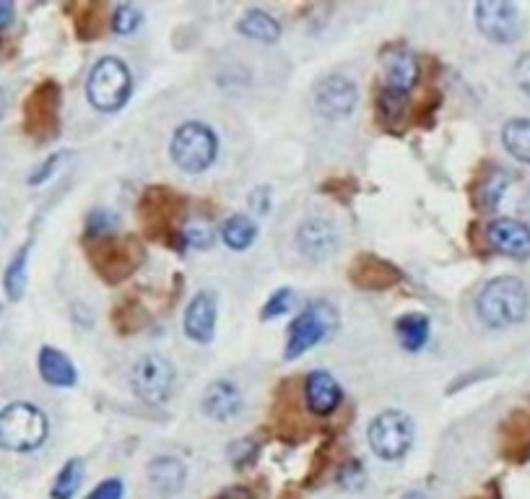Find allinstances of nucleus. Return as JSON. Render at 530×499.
I'll return each mask as SVG.
<instances>
[{"instance_id":"nucleus-10","label":"nucleus","mask_w":530,"mask_h":499,"mask_svg":"<svg viewBox=\"0 0 530 499\" xmlns=\"http://www.w3.org/2000/svg\"><path fill=\"white\" fill-rule=\"evenodd\" d=\"M60 115V89L55 84H42L26 102V128L39 138L55 136Z\"/></svg>"},{"instance_id":"nucleus-2","label":"nucleus","mask_w":530,"mask_h":499,"mask_svg":"<svg viewBox=\"0 0 530 499\" xmlns=\"http://www.w3.org/2000/svg\"><path fill=\"white\" fill-rule=\"evenodd\" d=\"M47 432V416L32 403H11L0 411V448L8 453H32L42 448Z\"/></svg>"},{"instance_id":"nucleus-36","label":"nucleus","mask_w":530,"mask_h":499,"mask_svg":"<svg viewBox=\"0 0 530 499\" xmlns=\"http://www.w3.org/2000/svg\"><path fill=\"white\" fill-rule=\"evenodd\" d=\"M219 499H255V494L247 487H229L219 494Z\"/></svg>"},{"instance_id":"nucleus-17","label":"nucleus","mask_w":530,"mask_h":499,"mask_svg":"<svg viewBox=\"0 0 530 499\" xmlns=\"http://www.w3.org/2000/svg\"><path fill=\"white\" fill-rule=\"evenodd\" d=\"M242 393L240 388L229 380H216L208 385L206 396H203V411L211 416L214 422H234L242 414Z\"/></svg>"},{"instance_id":"nucleus-6","label":"nucleus","mask_w":530,"mask_h":499,"mask_svg":"<svg viewBox=\"0 0 530 499\" xmlns=\"http://www.w3.org/2000/svg\"><path fill=\"white\" fill-rule=\"evenodd\" d=\"M369 448L382 461H401L403 455L411 450L414 442V427L411 419L401 411H382L375 416V422L369 424Z\"/></svg>"},{"instance_id":"nucleus-28","label":"nucleus","mask_w":530,"mask_h":499,"mask_svg":"<svg viewBox=\"0 0 530 499\" xmlns=\"http://www.w3.org/2000/svg\"><path fill=\"white\" fill-rule=\"evenodd\" d=\"M26 260H29V245L21 247L6 268L3 284H6V292L11 299H21L26 289Z\"/></svg>"},{"instance_id":"nucleus-35","label":"nucleus","mask_w":530,"mask_h":499,"mask_svg":"<svg viewBox=\"0 0 530 499\" xmlns=\"http://www.w3.org/2000/svg\"><path fill=\"white\" fill-rule=\"evenodd\" d=\"M515 81H518L520 91H525L530 97V52H525L515 65Z\"/></svg>"},{"instance_id":"nucleus-18","label":"nucleus","mask_w":530,"mask_h":499,"mask_svg":"<svg viewBox=\"0 0 530 499\" xmlns=\"http://www.w3.org/2000/svg\"><path fill=\"white\" fill-rule=\"evenodd\" d=\"M177 206H180V198H177L172 190L151 188L149 193L143 195L141 203V214L143 219H146V227L154 234L175 232V229H172V221H175Z\"/></svg>"},{"instance_id":"nucleus-4","label":"nucleus","mask_w":530,"mask_h":499,"mask_svg":"<svg viewBox=\"0 0 530 499\" xmlns=\"http://www.w3.org/2000/svg\"><path fill=\"white\" fill-rule=\"evenodd\" d=\"M169 151H172V159H175L177 167L190 172V175H198V172H206L216 162L219 138L208 125L185 123L175 130Z\"/></svg>"},{"instance_id":"nucleus-14","label":"nucleus","mask_w":530,"mask_h":499,"mask_svg":"<svg viewBox=\"0 0 530 499\" xmlns=\"http://www.w3.org/2000/svg\"><path fill=\"white\" fill-rule=\"evenodd\" d=\"M297 247L304 258L325 260L336 253L338 232L336 227L325 219H307L297 229Z\"/></svg>"},{"instance_id":"nucleus-34","label":"nucleus","mask_w":530,"mask_h":499,"mask_svg":"<svg viewBox=\"0 0 530 499\" xmlns=\"http://www.w3.org/2000/svg\"><path fill=\"white\" fill-rule=\"evenodd\" d=\"M123 492H125L123 481L107 479V481H102V484H99V487L94 489V492H91L86 499H123Z\"/></svg>"},{"instance_id":"nucleus-30","label":"nucleus","mask_w":530,"mask_h":499,"mask_svg":"<svg viewBox=\"0 0 530 499\" xmlns=\"http://www.w3.org/2000/svg\"><path fill=\"white\" fill-rule=\"evenodd\" d=\"M141 26V13L133 6H120L112 16V29L117 34H133Z\"/></svg>"},{"instance_id":"nucleus-15","label":"nucleus","mask_w":530,"mask_h":499,"mask_svg":"<svg viewBox=\"0 0 530 499\" xmlns=\"http://www.w3.org/2000/svg\"><path fill=\"white\" fill-rule=\"evenodd\" d=\"M304 401L315 416H330L341 406L343 390L330 372L315 370L304 380Z\"/></svg>"},{"instance_id":"nucleus-1","label":"nucleus","mask_w":530,"mask_h":499,"mask_svg":"<svg viewBox=\"0 0 530 499\" xmlns=\"http://www.w3.org/2000/svg\"><path fill=\"white\" fill-rule=\"evenodd\" d=\"M528 289L515 276H499L481 289L476 312L489 328H510L528 315Z\"/></svg>"},{"instance_id":"nucleus-29","label":"nucleus","mask_w":530,"mask_h":499,"mask_svg":"<svg viewBox=\"0 0 530 499\" xmlns=\"http://www.w3.org/2000/svg\"><path fill=\"white\" fill-rule=\"evenodd\" d=\"M291 305H294V292H291V289H278V292H273V297L263 305V315H260V318L263 320L281 318L284 312L291 310Z\"/></svg>"},{"instance_id":"nucleus-12","label":"nucleus","mask_w":530,"mask_h":499,"mask_svg":"<svg viewBox=\"0 0 530 499\" xmlns=\"http://www.w3.org/2000/svg\"><path fill=\"white\" fill-rule=\"evenodd\" d=\"M489 245L512 260L530 258V227L518 219H497L486 227Z\"/></svg>"},{"instance_id":"nucleus-3","label":"nucleus","mask_w":530,"mask_h":499,"mask_svg":"<svg viewBox=\"0 0 530 499\" xmlns=\"http://www.w3.org/2000/svg\"><path fill=\"white\" fill-rule=\"evenodd\" d=\"M133 91V76L128 65L120 58H102L89 73L86 81V94L89 102L102 112H115L128 102Z\"/></svg>"},{"instance_id":"nucleus-9","label":"nucleus","mask_w":530,"mask_h":499,"mask_svg":"<svg viewBox=\"0 0 530 499\" xmlns=\"http://www.w3.org/2000/svg\"><path fill=\"white\" fill-rule=\"evenodd\" d=\"M476 24L497 45H510L520 37V13L507 0H481L476 6Z\"/></svg>"},{"instance_id":"nucleus-13","label":"nucleus","mask_w":530,"mask_h":499,"mask_svg":"<svg viewBox=\"0 0 530 499\" xmlns=\"http://www.w3.org/2000/svg\"><path fill=\"white\" fill-rule=\"evenodd\" d=\"M401 279V271L377 255H359L351 266V281L364 292H385V289L401 284Z\"/></svg>"},{"instance_id":"nucleus-16","label":"nucleus","mask_w":530,"mask_h":499,"mask_svg":"<svg viewBox=\"0 0 530 499\" xmlns=\"http://www.w3.org/2000/svg\"><path fill=\"white\" fill-rule=\"evenodd\" d=\"M419 78V63H416V55L406 47H395L388 52V58L382 63V81H385V89L393 91V94H403L406 97L411 86L416 84Z\"/></svg>"},{"instance_id":"nucleus-33","label":"nucleus","mask_w":530,"mask_h":499,"mask_svg":"<svg viewBox=\"0 0 530 499\" xmlns=\"http://www.w3.org/2000/svg\"><path fill=\"white\" fill-rule=\"evenodd\" d=\"M112 224H115V216L107 214V211H94L89 219V234L91 237H97V240H102V237H110V229Z\"/></svg>"},{"instance_id":"nucleus-25","label":"nucleus","mask_w":530,"mask_h":499,"mask_svg":"<svg viewBox=\"0 0 530 499\" xmlns=\"http://www.w3.org/2000/svg\"><path fill=\"white\" fill-rule=\"evenodd\" d=\"M502 143L518 162L530 164V120H510L502 130Z\"/></svg>"},{"instance_id":"nucleus-5","label":"nucleus","mask_w":530,"mask_h":499,"mask_svg":"<svg viewBox=\"0 0 530 499\" xmlns=\"http://www.w3.org/2000/svg\"><path fill=\"white\" fill-rule=\"evenodd\" d=\"M338 328V315L333 305L328 302H312L304 312H299L297 318L291 320L289 336H286V359L302 357L304 351H310L320 341L330 336Z\"/></svg>"},{"instance_id":"nucleus-22","label":"nucleus","mask_w":530,"mask_h":499,"mask_svg":"<svg viewBox=\"0 0 530 499\" xmlns=\"http://www.w3.org/2000/svg\"><path fill=\"white\" fill-rule=\"evenodd\" d=\"M237 32L245 34L247 39H255V42L273 45V42L281 37V26H278V21L273 19L271 13L253 8V11H247L245 16H242L240 24H237Z\"/></svg>"},{"instance_id":"nucleus-24","label":"nucleus","mask_w":530,"mask_h":499,"mask_svg":"<svg viewBox=\"0 0 530 499\" xmlns=\"http://www.w3.org/2000/svg\"><path fill=\"white\" fill-rule=\"evenodd\" d=\"M255 234H258V227H255V221L245 214H234L224 221V227H221V237L227 242V247L242 253L247 247L253 245Z\"/></svg>"},{"instance_id":"nucleus-39","label":"nucleus","mask_w":530,"mask_h":499,"mask_svg":"<svg viewBox=\"0 0 530 499\" xmlns=\"http://www.w3.org/2000/svg\"><path fill=\"white\" fill-rule=\"evenodd\" d=\"M403 499H427V497H424V494H421V492H408Z\"/></svg>"},{"instance_id":"nucleus-31","label":"nucleus","mask_w":530,"mask_h":499,"mask_svg":"<svg viewBox=\"0 0 530 499\" xmlns=\"http://www.w3.org/2000/svg\"><path fill=\"white\" fill-rule=\"evenodd\" d=\"M403 110H406V97H403V94H393V91L382 89V94H380L382 117H385L388 123H395V120L403 115Z\"/></svg>"},{"instance_id":"nucleus-32","label":"nucleus","mask_w":530,"mask_h":499,"mask_svg":"<svg viewBox=\"0 0 530 499\" xmlns=\"http://www.w3.org/2000/svg\"><path fill=\"white\" fill-rule=\"evenodd\" d=\"M182 237H185V242L193 247H208L211 245V240H214V232H211L208 224L193 221V224H188V227L182 229Z\"/></svg>"},{"instance_id":"nucleus-23","label":"nucleus","mask_w":530,"mask_h":499,"mask_svg":"<svg viewBox=\"0 0 530 499\" xmlns=\"http://www.w3.org/2000/svg\"><path fill=\"white\" fill-rule=\"evenodd\" d=\"M395 333H398V341L406 351L424 349L429 341V318L421 312H408V315L398 318Z\"/></svg>"},{"instance_id":"nucleus-8","label":"nucleus","mask_w":530,"mask_h":499,"mask_svg":"<svg viewBox=\"0 0 530 499\" xmlns=\"http://www.w3.org/2000/svg\"><path fill=\"white\" fill-rule=\"evenodd\" d=\"M130 385L141 401L146 403H164L172 396L175 388V367L159 354L138 359L130 372Z\"/></svg>"},{"instance_id":"nucleus-11","label":"nucleus","mask_w":530,"mask_h":499,"mask_svg":"<svg viewBox=\"0 0 530 499\" xmlns=\"http://www.w3.org/2000/svg\"><path fill=\"white\" fill-rule=\"evenodd\" d=\"M356 86L346 76H328L315 91V110L325 120H343L349 117L356 107Z\"/></svg>"},{"instance_id":"nucleus-26","label":"nucleus","mask_w":530,"mask_h":499,"mask_svg":"<svg viewBox=\"0 0 530 499\" xmlns=\"http://www.w3.org/2000/svg\"><path fill=\"white\" fill-rule=\"evenodd\" d=\"M507 185H510V177L502 172V169H492L489 175L481 180V185L476 188V203H479L481 211H494L505 195Z\"/></svg>"},{"instance_id":"nucleus-7","label":"nucleus","mask_w":530,"mask_h":499,"mask_svg":"<svg viewBox=\"0 0 530 499\" xmlns=\"http://www.w3.org/2000/svg\"><path fill=\"white\" fill-rule=\"evenodd\" d=\"M91 260H94V266L104 279L120 281L141 266L143 250L133 237H123V240L102 237V240H97V247L91 250Z\"/></svg>"},{"instance_id":"nucleus-38","label":"nucleus","mask_w":530,"mask_h":499,"mask_svg":"<svg viewBox=\"0 0 530 499\" xmlns=\"http://www.w3.org/2000/svg\"><path fill=\"white\" fill-rule=\"evenodd\" d=\"M3 112H6V94L0 89V117H3Z\"/></svg>"},{"instance_id":"nucleus-21","label":"nucleus","mask_w":530,"mask_h":499,"mask_svg":"<svg viewBox=\"0 0 530 499\" xmlns=\"http://www.w3.org/2000/svg\"><path fill=\"white\" fill-rule=\"evenodd\" d=\"M37 364L39 375H42V380H45L47 385H55V388H71V385H76L78 372L63 351L45 346V349L39 351Z\"/></svg>"},{"instance_id":"nucleus-27","label":"nucleus","mask_w":530,"mask_h":499,"mask_svg":"<svg viewBox=\"0 0 530 499\" xmlns=\"http://www.w3.org/2000/svg\"><path fill=\"white\" fill-rule=\"evenodd\" d=\"M81 479H84V463L73 458V461L65 463V466L60 468V474L55 476L52 499H73V494L81 487Z\"/></svg>"},{"instance_id":"nucleus-37","label":"nucleus","mask_w":530,"mask_h":499,"mask_svg":"<svg viewBox=\"0 0 530 499\" xmlns=\"http://www.w3.org/2000/svg\"><path fill=\"white\" fill-rule=\"evenodd\" d=\"M11 19H13V6L11 3H3V0H0V29L11 24Z\"/></svg>"},{"instance_id":"nucleus-19","label":"nucleus","mask_w":530,"mask_h":499,"mask_svg":"<svg viewBox=\"0 0 530 499\" xmlns=\"http://www.w3.org/2000/svg\"><path fill=\"white\" fill-rule=\"evenodd\" d=\"M216 331V297L211 292L195 294L185 310V333L198 344H208Z\"/></svg>"},{"instance_id":"nucleus-20","label":"nucleus","mask_w":530,"mask_h":499,"mask_svg":"<svg viewBox=\"0 0 530 499\" xmlns=\"http://www.w3.org/2000/svg\"><path fill=\"white\" fill-rule=\"evenodd\" d=\"M149 484L154 487V492H159L162 497H175L185 487V463L172 458V455H162V458H154L149 463Z\"/></svg>"}]
</instances>
